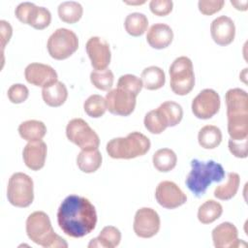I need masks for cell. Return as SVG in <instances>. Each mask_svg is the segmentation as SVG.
I'll return each mask as SVG.
<instances>
[{"mask_svg":"<svg viewBox=\"0 0 248 248\" xmlns=\"http://www.w3.org/2000/svg\"><path fill=\"white\" fill-rule=\"evenodd\" d=\"M57 222L65 234L79 238L93 232L97 224V212L88 199L70 195L58 208Z\"/></svg>","mask_w":248,"mask_h":248,"instance_id":"6da1fadb","label":"cell"},{"mask_svg":"<svg viewBox=\"0 0 248 248\" xmlns=\"http://www.w3.org/2000/svg\"><path fill=\"white\" fill-rule=\"evenodd\" d=\"M225 177V170L213 160L206 162L193 159L191 170L186 177V186L197 197L201 198L213 182H220Z\"/></svg>","mask_w":248,"mask_h":248,"instance_id":"7a4b0ae2","label":"cell"},{"mask_svg":"<svg viewBox=\"0 0 248 248\" xmlns=\"http://www.w3.org/2000/svg\"><path fill=\"white\" fill-rule=\"evenodd\" d=\"M26 233L30 240L45 248H67L64 238L54 232L50 219L44 211H35L26 219Z\"/></svg>","mask_w":248,"mask_h":248,"instance_id":"3957f363","label":"cell"},{"mask_svg":"<svg viewBox=\"0 0 248 248\" xmlns=\"http://www.w3.org/2000/svg\"><path fill=\"white\" fill-rule=\"evenodd\" d=\"M149 139L140 133L132 132L125 138H114L107 143V152L113 159H134L142 156L150 149Z\"/></svg>","mask_w":248,"mask_h":248,"instance_id":"277c9868","label":"cell"},{"mask_svg":"<svg viewBox=\"0 0 248 248\" xmlns=\"http://www.w3.org/2000/svg\"><path fill=\"white\" fill-rule=\"evenodd\" d=\"M170 88L176 95L184 96L192 91L195 86V74L190 58L180 56L174 59L170 66Z\"/></svg>","mask_w":248,"mask_h":248,"instance_id":"5b68a950","label":"cell"},{"mask_svg":"<svg viewBox=\"0 0 248 248\" xmlns=\"http://www.w3.org/2000/svg\"><path fill=\"white\" fill-rule=\"evenodd\" d=\"M7 198L16 207H27L34 200V183L32 178L23 172H15L9 179Z\"/></svg>","mask_w":248,"mask_h":248,"instance_id":"8992f818","label":"cell"},{"mask_svg":"<svg viewBox=\"0 0 248 248\" xmlns=\"http://www.w3.org/2000/svg\"><path fill=\"white\" fill-rule=\"evenodd\" d=\"M46 47L52 58L64 60L77 51L78 39L74 31L67 28H58L48 38Z\"/></svg>","mask_w":248,"mask_h":248,"instance_id":"52a82bcc","label":"cell"},{"mask_svg":"<svg viewBox=\"0 0 248 248\" xmlns=\"http://www.w3.org/2000/svg\"><path fill=\"white\" fill-rule=\"evenodd\" d=\"M66 136L81 150L97 149L100 144L97 133L81 118H74L69 121L66 127Z\"/></svg>","mask_w":248,"mask_h":248,"instance_id":"ba28073f","label":"cell"},{"mask_svg":"<svg viewBox=\"0 0 248 248\" xmlns=\"http://www.w3.org/2000/svg\"><path fill=\"white\" fill-rule=\"evenodd\" d=\"M221 101L219 94L210 88L202 90L192 101V112L197 118L209 119L220 108Z\"/></svg>","mask_w":248,"mask_h":248,"instance_id":"9c48e42d","label":"cell"},{"mask_svg":"<svg viewBox=\"0 0 248 248\" xmlns=\"http://www.w3.org/2000/svg\"><path fill=\"white\" fill-rule=\"evenodd\" d=\"M159 214L150 207H141L137 210L134 217L133 229L135 233L142 238H150L160 230Z\"/></svg>","mask_w":248,"mask_h":248,"instance_id":"30bf717a","label":"cell"},{"mask_svg":"<svg viewBox=\"0 0 248 248\" xmlns=\"http://www.w3.org/2000/svg\"><path fill=\"white\" fill-rule=\"evenodd\" d=\"M105 99L107 109L115 115L128 116L136 108L137 96L120 88L110 89Z\"/></svg>","mask_w":248,"mask_h":248,"instance_id":"8fae6325","label":"cell"},{"mask_svg":"<svg viewBox=\"0 0 248 248\" xmlns=\"http://www.w3.org/2000/svg\"><path fill=\"white\" fill-rule=\"evenodd\" d=\"M155 198L161 206L168 209L176 208L184 204L187 201L186 194H184L177 184L169 180L162 181L157 185Z\"/></svg>","mask_w":248,"mask_h":248,"instance_id":"7c38bea8","label":"cell"},{"mask_svg":"<svg viewBox=\"0 0 248 248\" xmlns=\"http://www.w3.org/2000/svg\"><path fill=\"white\" fill-rule=\"evenodd\" d=\"M85 49L95 71L107 69L110 63L111 53L109 45L105 39L97 36L91 37L85 45Z\"/></svg>","mask_w":248,"mask_h":248,"instance_id":"4fadbf2b","label":"cell"},{"mask_svg":"<svg viewBox=\"0 0 248 248\" xmlns=\"http://www.w3.org/2000/svg\"><path fill=\"white\" fill-rule=\"evenodd\" d=\"M25 79L30 84L46 87L57 81V73L49 65L43 63H31L24 71Z\"/></svg>","mask_w":248,"mask_h":248,"instance_id":"5bb4252c","label":"cell"},{"mask_svg":"<svg viewBox=\"0 0 248 248\" xmlns=\"http://www.w3.org/2000/svg\"><path fill=\"white\" fill-rule=\"evenodd\" d=\"M213 244L216 248H232L239 247L246 243L238 239V231L236 227L230 222H223L216 226L211 232Z\"/></svg>","mask_w":248,"mask_h":248,"instance_id":"9a60e30c","label":"cell"},{"mask_svg":"<svg viewBox=\"0 0 248 248\" xmlns=\"http://www.w3.org/2000/svg\"><path fill=\"white\" fill-rule=\"evenodd\" d=\"M210 34L217 45L228 46L232 43L235 36L234 22L227 16H220L211 22Z\"/></svg>","mask_w":248,"mask_h":248,"instance_id":"2e32d148","label":"cell"},{"mask_svg":"<svg viewBox=\"0 0 248 248\" xmlns=\"http://www.w3.org/2000/svg\"><path fill=\"white\" fill-rule=\"evenodd\" d=\"M47 153V147L45 141L28 142L22 151L24 164L32 170H39L44 168Z\"/></svg>","mask_w":248,"mask_h":248,"instance_id":"e0dca14e","label":"cell"},{"mask_svg":"<svg viewBox=\"0 0 248 248\" xmlns=\"http://www.w3.org/2000/svg\"><path fill=\"white\" fill-rule=\"evenodd\" d=\"M173 39L172 29L165 23H155L147 31L146 41L149 46L156 49L169 46Z\"/></svg>","mask_w":248,"mask_h":248,"instance_id":"ac0fdd59","label":"cell"},{"mask_svg":"<svg viewBox=\"0 0 248 248\" xmlns=\"http://www.w3.org/2000/svg\"><path fill=\"white\" fill-rule=\"evenodd\" d=\"M228 114L248 113V95L240 88L229 89L225 95Z\"/></svg>","mask_w":248,"mask_h":248,"instance_id":"d6986e66","label":"cell"},{"mask_svg":"<svg viewBox=\"0 0 248 248\" xmlns=\"http://www.w3.org/2000/svg\"><path fill=\"white\" fill-rule=\"evenodd\" d=\"M42 97L47 106L53 108L60 107L68 98V90L63 82L57 80L42 89Z\"/></svg>","mask_w":248,"mask_h":248,"instance_id":"ffe728a7","label":"cell"},{"mask_svg":"<svg viewBox=\"0 0 248 248\" xmlns=\"http://www.w3.org/2000/svg\"><path fill=\"white\" fill-rule=\"evenodd\" d=\"M121 240L120 231L113 226H106L103 228L99 235L90 240L89 248H114L119 245Z\"/></svg>","mask_w":248,"mask_h":248,"instance_id":"44dd1931","label":"cell"},{"mask_svg":"<svg viewBox=\"0 0 248 248\" xmlns=\"http://www.w3.org/2000/svg\"><path fill=\"white\" fill-rule=\"evenodd\" d=\"M228 133L233 140H243L248 137V113L229 114Z\"/></svg>","mask_w":248,"mask_h":248,"instance_id":"7402d4cb","label":"cell"},{"mask_svg":"<svg viewBox=\"0 0 248 248\" xmlns=\"http://www.w3.org/2000/svg\"><path fill=\"white\" fill-rule=\"evenodd\" d=\"M18 134L28 142L38 141L42 140L46 136V127L45 123L40 120H26L18 126Z\"/></svg>","mask_w":248,"mask_h":248,"instance_id":"603a6c76","label":"cell"},{"mask_svg":"<svg viewBox=\"0 0 248 248\" xmlns=\"http://www.w3.org/2000/svg\"><path fill=\"white\" fill-rule=\"evenodd\" d=\"M102 154L97 149L81 150L77 157L78 169L85 173L95 172L102 165Z\"/></svg>","mask_w":248,"mask_h":248,"instance_id":"cb8c5ba5","label":"cell"},{"mask_svg":"<svg viewBox=\"0 0 248 248\" xmlns=\"http://www.w3.org/2000/svg\"><path fill=\"white\" fill-rule=\"evenodd\" d=\"M157 109L167 127H173L177 125L183 117L182 107L173 101L164 102L157 108Z\"/></svg>","mask_w":248,"mask_h":248,"instance_id":"d4e9b609","label":"cell"},{"mask_svg":"<svg viewBox=\"0 0 248 248\" xmlns=\"http://www.w3.org/2000/svg\"><path fill=\"white\" fill-rule=\"evenodd\" d=\"M142 85L147 90H157L164 86L166 76L164 71L157 66H149L145 68L140 76Z\"/></svg>","mask_w":248,"mask_h":248,"instance_id":"484cf974","label":"cell"},{"mask_svg":"<svg viewBox=\"0 0 248 248\" xmlns=\"http://www.w3.org/2000/svg\"><path fill=\"white\" fill-rule=\"evenodd\" d=\"M153 166L161 172H168L174 169L177 163V156L170 148L158 149L152 157Z\"/></svg>","mask_w":248,"mask_h":248,"instance_id":"4316f807","label":"cell"},{"mask_svg":"<svg viewBox=\"0 0 248 248\" xmlns=\"http://www.w3.org/2000/svg\"><path fill=\"white\" fill-rule=\"evenodd\" d=\"M199 144L205 149H213L217 147L222 141V132L214 125H205L198 135Z\"/></svg>","mask_w":248,"mask_h":248,"instance_id":"83f0119b","label":"cell"},{"mask_svg":"<svg viewBox=\"0 0 248 248\" xmlns=\"http://www.w3.org/2000/svg\"><path fill=\"white\" fill-rule=\"evenodd\" d=\"M223 213L221 203L214 200H207L198 209V219L202 224H211Z\"/></svg>","mask_w":248,"mask_h":248,"instance_id":"f1b7e54d","label":"cell"},{"mask_svg":"<svg viewBox=\"0 0 248 248\" xmlns=\"http://www.w3.org/2000/svg\"><path fill=\"white\" fill-rule=\"evenodd\" d=\"M59 18L69 24L78 22L83 14L82 6L76 1H65L58 6Z\"/></svg>","mask_w":248,"mask_h":248,"instance_id":"f546056e","label":"cell"},{"mask_svg":"<svg viewBox=\"0 0 248 248\" xmlns=\"http://www.w3.org/2000/svg\"><path fill=\"white\" fill-rule=\"evenodd\" d=\"M124 26L128 34L134 37H139L146 31L148 26V19L142 13H132L126 16Z\"/></svg>","mask_w":248,"mask_h":248,"instance_id":"4dcf8cb0","label":"cell"},{"mask_svg":"<svg viewBox=\"0 0 248 248\" xmlns=\"http://www.w3.org/2000/svg\"><path fill=\"white\" fill-rule=\"evenodd\" d=\"M240 184V177L236 172H229L228 180L225 184L219 185L214 190V197L222 200L228 201L235 196Z\"/></svg>","mask_w":248,"mask_h":248,"instance_id":"1f68e13d","label":"cell"},{"mask_svg":"<svg viewBox=\"0 0 248 248\" xmlns=\"http://www.w3.org/2000/svg\"><path fill=\"white\" fill-rule=\"evenodd\" d=\"M50 21H51L50 12L45 7H39L34 4L28 16L26 24L31 25L35 29L43 30L50 24Z\"/></svg>","mask_w":248,"mask_h":248,"instance_id":"d6a6232c","label":"cell"},{"mask_svg":"<svg viewBox=\"0 0 248 248\" xmlns=\"http://www.w3.org/2000/svg\"><path fill=\"white\" fill-rule=\"evenodd\" d=\"M83 109L88 116L99 118L103 116L107 110L106 99L101 95L93 94L83 103Z\"/></svg>","mask_w":248,"mask_h":248,"instance_id":"836d02e7","label":"cell"},{"mask_svg":"<svg viewBox=\"0 0 248 248\" xmlns=\"http://www.w3.org/2000/svg\"><path fill=\"white\" fill-rule=\"evenodd\" d=\"M92 84L103 91H109L113 85L114 76L111 70L105 69L102 71H92L90 74Z\"/></svg>","mask_w":248,"mask_h":248,"instance_id":"e575fe53","label":"cell"},{"mask_svg":"<svg viewBox=\"0 0 248 248\" xmlns=\"http://www.w3.org/2000/svg\"><path fill=\"white\" fill-rule=\"evenodd\" d=\"M143 123L147 131L155 135L163 133L168 128L157 108L152 109L145 114Z\"/></svg>","mask_w":248,"mask_h":248,"instance_id":"d590c367","label":"cell"},{"mask_svg":"<svg viewBox=\"0 0 248 248\" xmlns=\"http://www.w3.org/2000/svg\"><path fill=\"white\" fill-rule=\"evenodd\" d=\"M142 87L143 85L141 79L137 76L131 74L121 76L117 81V88L128 91L135 96L139 95Z\"/></svg>","mask_w":248,"mask_h":248,"instance_id":"8d00e7d4","label":"cell"},{"mask_svg":"<svg viewBox=\"0 0 248 248\" xmlns=\"http://www.w3.org/2000/svg\"><path fill=\"white\" fill-rule=\"evenodd\" d=\"M29 96L28 88L21 83H15L8 89V98L13 104H20Z\"/></svg>","mask_w":248,"mask_h":248,"instance_id":"74e56055","label":"cell"},{"mask_svg":"<svg viewBox=\"0 0 248 248\" xmlns=\"http://www.w3.org/2000/svg\"><path fill=\"white\" fill-rule=\"evenodd\" d=\"M173 3L171 0H152L149 3L150 11L159 16H168L172 11Z\"/></svg>","mask_w":248,"mask_h":248,"instance_id":"f35d334b","label":"cell"},{"mask_svg":"<svg viewBox=\"0 0 248 248\" xmlns=\"http://www.w3.org/2000/svg\"><path fill=\"white\" fill-rule=\"evenodd\" d=\"M224 5L225 1L223 0H200L198 2L199 10L204 16H211L219 12Z\"/></svg>","mask_w":248,"mask_h":248,"instance_id":"ab89813d","label":"cell"},{"mask_svg":"<svg viewBox=\"0 0 248 248\" xmlns=\"http://www.w3.org/2000/svg\"><path fill=\"white\" fill-rule=\"evenodd\" d=\"M229 150L230 152L237 158L247 157V139L243 140H229Z\"/></svg>","mask_w":248,"mask_h":248,"instance_id":"60d3db41","label":"cell"},{"mask_svg":"<svg viewBox=\"0 0 248 248\" xmlns=\"http://www.w3.org/2000/svg\"><path fill=\"white\" fill-rule=\"evenodd\" d=\"M34 6V3L31 2H22L20 4L17 5V7L15 10V15L16 16V18L22 22L23 24H26L27 22V18L28 16L32 10Z\"/></svg>","mask_w":248,"mask_h":248,"instance_id":"b9f144b4","label":"cell"},{"mask_svg":"<svg viewBox=\"0 0 248 248\" xmlns=\"http://www.w3.org/2000/svg\"><path fill=\"white\" fill-rule=\"evenodd\" d=\"M0 32H1V46L2 49H4L7 43H9L12 34H13V28L9 22L6 20H0Z\"/></svg>","mask_w":248,"mask_h":248,"instance_id":"7bdbcfd3","label":"cell"},{"mask_svg":"<svg viewBox=\"0 0 248 248\" xmlns=\"http://www.w3.org/2000/svg\"><path fill=\"white\" fill-rule=\"evenodd\" d=\"M231 4L232 6L235 7L236 10L239 11H246L247 10V5H248V1H231Z\"/></svg>","mask_w":248,"mask_h":248,"instance_id":"ee69618b","label":"cell"},{"mask_svg":"<svg viewBox=\"0 0 248 248\" xmlns=\"http://www.w3.org/2000/svg\"><path fill=\"white\" fill-rule=\"evenodd\" d=\"M125 3H127V4H143L144 3V1H142V2H125Z\"/></svg>","mask_w":248,"mask_h":248,"instance_id":"f6af8a7d","label":"cell"}]
</instances>
